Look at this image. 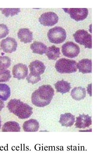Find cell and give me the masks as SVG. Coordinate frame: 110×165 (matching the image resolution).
<instances>
[{
  "label": "cell",
  "mask_w": 110,
  "mask_h": 165,
  "mask_svg": "<svg viewBox=\"0 0 110 165\" xmlns=\"http://www.w3.org/2000/svg\"><path fill=\"white\" fill-rule=\"evenodd\" d=\"M54 95V90L50 85H42L32 93V102L36 106L44 107L50 104Z\"/></svg>",
  "instance_id": "cell-1"
},
{
  "label": "cell",
  "mask_w": 110,
  "mask_h": 165,
  "mask_svg": "<svg viewBox=\"0 0 110 165\" xmlns=\"http://www.w3.org/2000/svg\"><path fill=\"white\" fill-rule=\"evenodd\" d=\"M7 107L10 112L21 119L28 118L33 113L32 107L19 99H11L8 104Z\"/></svg>",
  "instance_id": "cell-2"
},
{
  "label": "cell",
  "mask_w": 110,
  "mask_h": 165,
  "mask_svg": "<svg viewBox=\"0 0 110 165\" xmlns=\"http://www.w3.org/2000/svg\"><path fill=\"white\" fill-rule=\"evenodd\" d=\"M55 68L57 71L61 73H70L77 71V64L73 60L62 58L56 62Z\"/></svg>",
  "instance_id": "cell-3"
},
{
  "label": "cell",
  "mask_w": 110,
  "mask_h": 165,
  "mask_svg": "<svg viewBox=\"0 0 110 165\" xmlns=\"http://www.w3.org/2000/svg\"><path fill=\"white\" fill-rule=\"evenodd\" d=\"M47 35L51 42L55 44H60L66 39V33L64 28L57 26L50 29Z\"/></svg>",
  "instance_id": "cell-4"
},
{
  "label": "cell",
  "mask_w": 110,
  "mask_h": 165,
  "mask_svg": "<svg viewBox=\"0 0 110 165\" xmlns=\"http://www.w3.org/2000/svg\"><path fill=\"white\" fill-rule=\"evenodd\" d=\"M75 41L82 45L86 48H92V36L87 31L83 30H79L73 34Z\"/></svg>",
  "instance_id": "cell-5"
},
{
  "label": "cell",
  "mask_w": 110,
  "mask_h": 165,
  "mask_svg": "<svg viewBox=\"0 0 110 165\" xmlns=\"http://www.w3.org/2000/svg\"><path fill=\"white\" fill-rule=\"evenodd\" d=\"M62 51L65 56L70 58H73L78 55L80 52V48L76 44L71 41H68L63 45Z\"/></svg>",
  "instance_id": "cell-6"
},
{
  "label": "cell",
  "mask_w": 110,
  "mask_h": 165,
  "mask_svg": "<svg viewBox=\"0 0 110 165\" xmlns=\"http://www.w3.org/2000/svg\"><path fill=\"white\" fill-rule=\"evenodd\" d=\"M64 11L69 14L71 18L77 21L85 19L87 16L88 11L86 8H63Z\"/></svg>",
  "instance_id": "cell-7"
},
{
  "label": "cell",
  "mask_w": 110,
  "mask_h": 165,
  "mask_svg": "<svg viewBox=\"0 0 110 165\" xmlns=\"http://www.w3.org/2000/svg\"><path fill=\"white\" fill-rule=\"evenodd\" d=\"M58 19L56 14L53 12H48L43 14L39 18V20L43 25L51 26L56 24Z\"/></svg>",
  "instance_id": "cell-8"
},
{
  "label": "cell",
  "mask_w": 110,
  "mask_h": 165,
  "mask_svg": "<svg viewBox=\"0 0 110 165\" xmlns=\"http://www.w3.org/2000/svg\"><path fill=\"white\" fill-rule=\"evenodd\" d=\"M17 46V43L15 39L10 37L2 40L0 43L2 49L6 53H11L15 51Z\"/></svg>",
  "instance_id": "cell-9"
},
{
  "label": "cell",
  "mask_w": 110,
  "mask_h": 165,
  "mask_svg": "<svg viewBox=\"0 0 110 165\" xmlns=\"http://www.w3.org/2000/svg\"><path fill=\"white\" fill-rule=\"evenodd\" d=\"M12 74L15 78L18 79H24L28 75L27 66L22 63H18L15 65L12 69Z\"/></svg>",
  "instance_id": "cell-10"
},
{
  "label": "cell",
  "mask_w": 110,
  "mask_h": 165,
  "mask_svg": "<svg viewBox=\"0 0 110 165\" xmlns=\"http://www.w3.org/2000/svg\"><path fill=\"white\" fill-rule=\"evenodd\" d=\"M30 74L33 75L40 76L45 70V66L44 63L38 60H35L30 63L29 66Z\"/></svg>",
  "instance_id": "cell-11"
},
{
  "label": "cell",
  "mask_w": 110,
  "mask_h": 165,
  "mask_svg": "<svg viewBox=\"0 0 110 165\" xmlns=\"http://www.w3.org/2000/svg\"><path fill=\"white\" fill-rule=\"evenodd\" d=\"M92 124L91 117L88 115H80L76 118L75 126L79 128L89 127Z\"/></svg>",
  "instance_id": "cell-12"
},
{
  "label": "cell",
  "mask_w": 110,
  "mask_h": 165,
  "mask_svg": "<svg viewBox=\"0 0 110 165\" xmlns=\"http://www.w3.org/2000/svg\"><path fill=\"white\" fill-rule=\"evenodd\" d=\"M77 67L79 71L83 73L92 72V61L88 59H83L77 64Z\"/></svg>",
  "instance_id": "cell-13"
},
{
  "label": "cell",
  "mask_w": 110,
  "mask_h": 165,
  "mask_svg": "<svg viewBox=\"0 0 110 165\" xmlns=\"http://www.w3.org/2000/svg\"><path fill=\"white\" fill-rule=\"evenodd\" d=\"M18 36L20 41L25 43H30L33 40L32 33L26 28L20 29L18 33Z\"/></svg>",
  "instance_id": "cell-14"
},
{
  "label": "cell",
  "mask_w": 110,
  "mask_h": 165,
  "mask_svg": "<svg viewBox=\"0 0 110 165\" xmlns=\"http://www.w3.org/2000/svg\"><path fill=\"white\" fill-rule=\"evenodd\" d=\"M22 127L24 131L36 132L38 131L39 125L36 120L31 119L24 122Z\"/></svg>",
  "instance_id": "cell-15"
},
{
  "label": "cell",
  "mask_w": 110,
  "mask_h": 165,
  "mask_svg": "<svg viewBox=\"0 0 110 165\" xmlns=\"http://www.w3.org/2000/svg\"><path fill=\"white\" fill-rule=\"evenodd\" d=\"M75 121L74 116L71 113H66L60 115L59 122L62 126L70 127Z\"/></svg>",
  "instance_id": "cell-16"
},
{
  "label": "cell",
  "mask_w": 110,
  "mask_h": 165,
  "mask_svg": "<svg viewBox=\"0 0 110 165\" xmlns=\"http://www.w3.org/2000/svg\"><path fill=\"white\" fill-rule=\"evenodd\" d=\"M54 86L57 92L62 94L69 92L71 88L70 83L63 80L58 81Z\"/></svg>",
  "instance_id": "cell-17"
},
{
  "label": "cell",
  "mask_w": 110,
  "mask_h": 165,
  "mask_svg": "<svg viewBox=\"0 0 110 165\" xmlns=\"http://www.w3.org/2000/svg\"><path fill=\"white\" fill-rule=\"evenodd\" d=\"M86 90L81 87H75L71 91V95L72 98L76 100L83 99L86 95Z\"/></svg>",
  "instance_id": "cell-18"
},
{
  "label": "cell",
  "mask_w": 110,
  "mask_h": 165,
  "mask_svg": "<svg viewBox=\"0 0 110 165\" xmlns=\"http://www.w3.org/2000/svg\"><path fill=\"white\" fill-rule=\"evenodd\" d=\"M20 127L19 124L15 121H9L3 125L2 131L3 132H19Z\"/></svg>",
  "instance_id": "cell-19"
},
{
  "label": "cell",
  "mask_w": 110,
  "mask_h": 165,
  "mask_svg": "<svg viewBox=\"0 0 110 165\" xmlns=\"http://www.w3.org/2000/svg\"><path fill=\"white\" fill-rule=\"evenodd\" d=\"M60 49L59 47L53 45L47 48L46 54L50 60H56L60 56Z\"/></svg>",
  "instance_id": "cell-20"
},
{
  "label": "cell",
  "mask_w": 110,
  "mask_h": 165,
  "mask_svg": "<svg viewBox=\"0 0 110 165\" xmlns=\"http://www.w3.org/2000/svg\"><path fill=\"white\" fill-rule=\"evenodd\" d=\"M31 48L33 53L42 55L46 52L47 47L42 43L35 41L31 44Z\"/></svg>",
  "instance_id": "cell-21"
},
{
  "label": "cell",
  "mask_w": 110,
  "mask_h": 165,
  "mask_svg": "<svg viewBox=\"0 0 110 165\" xmlns=\"http://www.w3.org/2000/svg\"><path fill=\"white\" fill-rule=\"evenodd\" d=\"M10 89L5 84L0 83V99L4 101L6 100L10 95Z\"/></svg>",
  "instance_id": "cell-22"
},
{
  "label": "cell",
  "mask_w": 110,
  "mask_h": 165,
  "mask_svg": "<svg viewBox=\"0 0 110 165\" xmlns=\"http://www.w3.org/2000/svg\"><path fill=\"white\" fill-rule=\"evenodd\" d=\"M2 13L5 16L8 17L17 15L20 11L19 8H0Z\"/></svg>",
  "instance_id": "cell-23"
},
{
  "label": "cell",
  "mask_w": 110,
  "mask_h": 165,
  "mask_svg": "<svg viewBox=\"0 0 110 165\" xmlns=\"http://www.w3.org/2000/svg\"><path fill=\"white\" fill-rule=\"evenodd\" d=\"M11 65V60L7 56H0V70H5Z\"/></svg>",
  "instance_id": "cell-24"
},
{
  "label": "cell",
  "mask_w": 110,
  "mask_h": 165,
  "mask_svg": "<svg viewBox=\"0 0 110 165\" xmlns=\"http://www.w3.org/2000/svg\"><path fill=\"white\" fill-rule=\"evenodd\" d=\"M11 77L10 72L9 70H3L0 71V82H7Z\"/></svg>",
  "instance_id": "cell-25"
},
{
  "label": "cell",
  "mask_w": 110,
  "mask_h": 165,
  "mask_svg": "<svg viewBox=\"0 0 110 165\" xmlns=\"http://www.w3.org/2000/svg\"><path fill=\"white\" fill-rule=\"evenodd\" d=\"M8 33L9 30L7 26L3 24H0V39L5 37Z\"/></svg>",
  "instance_id": "cell-26"
},
{
  "label": "cell",
  "mask_w": 110,
  "mask_h": 165,
  "mask_svg": "<svg viewBox=\"0 0 110 165\" xmlns=\"http://www.w3.org/2000/svg\"><path fill=\"white\" fill-rule=\"evenodd\" d=\"M27 80L29 83L34 84L37 82L41 79L40 76H37L29 74L27 78Z\"/></svg>",
  "instance_id": "cell-27"
},
{
  "label": "cell",
  "mask_w": 110,
  "mask_h": 165,
  "mask_svg": "<svg viewBox=\"0 0 110 165\" xmlns=\"http://www.w3.org/2000/svg\"><path fill=\"white\" fill-rule=\"evenodd\" d=\"M4 107V104L3 102L0 99V111L2 110Z\"/></svg>",
  "instance_id": "cell-28"
},
{
  "label": "cell",
  "mask_w": 110,
  "mask_h": 165,
  "mask_svg": "<svg viewBox=\"0 0 110 165\" xmlns=\"http://www.w3.org/2000/svg\"><path fill=\"white\" fill-rule=\"evenodd\" d=\"M1 118H0V128L1 127Z\"/></svg>",
  "instance_id": "cell-29"
}]
</instances>
